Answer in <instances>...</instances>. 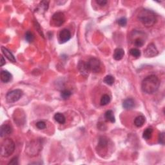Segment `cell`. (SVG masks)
I'll return each mask as SVG.
<instances>
[{
    "mask_svg": "<svg viewBox=\"0 0 165 165\" xmlns=\"http://www.w3.org/2000/svg\"><path fill=\"white\" fill-rule=\"evenodd\" d=\"M160 81L156 75H150L143 79L141 83V89L144 92L148 94H153L159 88Z\"/></svg>",
    "mask_w": 165,
    "mask_h": 165,
    "instance_id": "obj_1",
    "label": "cell"
},
{
    "mask_svg": "<svg viewBox=\"0 0 165 165\" xmlns=\"http://www.w3.org/2000/svg\"><path fill=\"white\" fill-rule=\"evenodd\" d=\"M138 19L146 27H150L157 21V17L155 13L149 9H142L137 16Z\"/></svg>",
    "mask_w": 165,
    "mask_h": 165,
    "instance_id": "obj_2",
    "label": "cell"
},
{
    "mask_svg": "<svg viewBox=\"0 0 165 165\" xmlns=\"http://www.w3.org/2000/svg\"><path fill=\"white\" fill-rule=\"evenodd\" d=\"M42 149V141L41 139H34L30 141L27 144L25 152L30 157L38 156Z\"/></svg>",
    "mask_w": 165,
    "mask_h": 165,
    "instance_id": "obj_3",
    "label": "cell"
},
{
    "mask_svg": "<svg viewBox=\"0 0 165 165\" xmlns=\"http://www.w3.org/2000/svg\"><path fill=\"white\" fill-rule=\"evenodd\" d=\"M15 150V144L11 139L6 138L1 144V156L3 157H8L13 154Z\"/></svg>",
    "mask_w": 165,
    "mask_h": 165,
    "instance_id": "obj_4",
    "label": "cell"
},
{
    "mask_svg": "<svg viewBox=\"0 0 165 165\" xmlns=\"http://www.w3.org/2000/svg\"><path fill=\"white\" fill-rule=\"evenodd\" d=\"M23 91L19 89L13 90L7 93L6 96V101L9 103H12L18 101L23 96Z\"/></svg>",
    "mask_w": 165,
    "mask_h": 165,
    "instance_id": "obj_5",
    "label": "cell"
},
{
    "mask_svg": "<svg viewBox=\"0 0 165 165\" xmlns=\"http://www.w3.org/2000/svg\"><path fill=\"white\" fill-rule=\"evenodd\" d=\"M65 21V16L64 13L58 12L55 13L52 17L51 25L54 26H61Z\"/></svg>",
    "mask_w": 165,
    "mask_h": 165,
    "instance_id": "obj_6",
    "label": "cell"
},
{
    "mask_svg": "<svg viewBox=\"0 0 165 165\" xmlns=\"http://www.w3.org/2000/svg\"><path fill=\"white\" fill-rule=\"evenodd\" d=\"M88 64L89 69L90 72H92L94 73H97L100 71L101 69V63L99 61L95 58H92L89 59V60L87 62Z\"/></svg>",
    "mask_w": 165,
    "mask_h": 165,
    "instance_id": "obj_7",
    "label": "cell"
},
{
    "mask_svg": "<svg viewBox=\"0 0 165 165\" xmlns=\"http://www.w3.org/2000/svg\"><path fill=\"white\" fill-rule=\"evenodd\" d=\"M159 52L157 47L156 46L154 43H150L148 46L146 47V50H144V55H145L147 58H153V57L156 56Z\"/></svg>",
    "mask_w": 165,
    "mask_h": 165,
    "instance_id": "obj_8",
    "label": "cell"
},
{
    "mask_svg": "<svg viewBox=\"0 0 165 165\" xmlns=\"http://www.w3.org/2000/svg\"><path fill=\"white\" fill-rule=\"evenodd\" d=\"M71 38V33L69 30L64 29L61 30L59 34V41L60 43H65L69 41Z\"/></svg>",
    "mask_w": 165,
    "mask_h": 165,
    "instance_id": "obj_9",
    "label": "cell"
},
{
    "mask_svg": "<svg viewBox=\"0 0 165 165\" xmlns=\"http://www.w3.org/2000/svg\"><path fill=\"white\" fill-rule=\"evenodd\" d=\"M77 68H78L79 71L83 76H89V72L90 71L89 69L87 62L84 61H80L78 63V65H77Z\"/></svg>",
    "mask_w": 165,
    "mask_h": 165,
    "instance_id": "obj_10",
    "label": "cell"
},
{
    "mask_svg": "<svg viewBox=\"0 0 165 165\" xmlns=\"http://www.w3.org/2000/svg\"><path fill=\"white\" fill-rule=\"evenodd\" d=\"M13 129L11 125L9 124H3L1 126V129H0V136L1 137H5L6 136L10 135L12 133Z\"/></svg>",
    "mask_w": 165,
    "mask_h": 165,
    "instance_id": "obj_11",
    "label": "cell"
},
{
    "mask_svg": "<svg viewBox=\"0 0 165 165\" xmlns=\"http://www.w3.org/2000/svg\"><path fill=\"white\" fill-rule=\"evenodd\" d=\"M49 1H42L39 3L38 6L36 9V12L39 13H41L43 14L49 9Z\"/></svg>",
    "mask_w": 165,
    "mask_h": 165,
    "instance_id": "obj_12",
    "label": "cell"
},
{
    "mask_svg": "<svg viewBox=\"0 0 165 165\" xmlns=\"http://www.w3.org/2000/svg\"><path fill=\"white\" fill-rule=\"evenodd\" d=\"M0 77H1V81L5 83L10 82L12 79V76L11 74L6 71V70H2L1 72V74H0Z\"/></svg>",
    "mask_w": 165,
    "mask_h": 165,
    "instance_id": "obj_13",
    "label": "cell"
},
{
    "mask_svg": "<svg viewBox=\"0 0 165 165\" xmlns=\"http://www.w3.org/2000/svg\"><path fill=\"white\" fill-rule=\"evenodd\" d=\"M1 51H2L3 54H4V56L9 61H11L12 62V63H16V62L15 57L14 56V55L12 54V52L10 51V50H9L5 48V47H4V46H1Z\"/></svg>",
    "mask_w": 165,
    "mask_h": 165,
    "instance_id": "obj_14",
    "label": "cell"
},
{
    "mask_svg": "<svg viewBox=\"0 0 165 165\" xmlns=\"http://www.w3.org/2000/svg\"><path fill=\"white\" fill-rule=\"evenodd\" d=\"M124 55V50L121 48H117L114 50L113 57H114V59H116L117 61H119L123 59Z\"/></svg>",
    "mask_w": 165,
    "mask_h": 165,
    "instance_id": "obj_15",
    "label": "cell"
},
{
    "mask_svg": "<svg viewBox=\"0 0 165 165\" xmlns=\"http://www.w3.org/2000/svg\"><path fill=\"white\" fill-rule=\"evenodd\" d=\"M123 106L124 109H125L126 110H130L135 106V102H134V101L131 98L126 99L123 101Z\"/></svg>",
    "mask_w": 165,
    "mask_h": 165,
    "instance_id": "obj_16",
    "label": "cell"
},
{
    "mask_svg": "<svg viewBox=\"0 0 165 165\" xmlns=\"http://www.w3.org/2000/svg\"><path fill=\"white\" fill-rule=\"evenodd\" d=\"M109 145V140L105 137H101L99 139L98 147L99 149L103 150L106 149Z\"/></svg>",
    "mask_w": 165,
    "mask_h": 165,
    "instance_id": "obj_17",
    "label": "cell"
},
{
    "mask_svg": "<svg viewBox=\"0 0 165 165\" xmlns=\"http://www.w3.org/2000/svg\"><path fill=\"white\" fill-rule=\"evenodd\" d=\"M146 121V119L143 116H139L136 117L135 120H134V124L137 127H141L143 126V124H144Z\"/></svg>",
    "mask_w": 165,
    "mask_h": 165,
    "instance_id": "obj_18",
    "label": "cell"
},
{
    "mask_svg": "<svg viewBox=\"0 0 165 165\" xmlns=\"http://www.w3.org/2000/svg\"><path fill=\"white\" fill-rule=\"evenodd\" d=\"M54 118L56 122H58V123L61 124L65 123L66 121V118H65V116H64L63 114L59 113V112L55 114L54 116Z\"/></svg>",
    "mask_w": 165,
    "mask_h": 165,
    "instance_id": "obj_19",
    "label": "cell"
},
{
    "mask_svg": "<svg viewBox=\"0 0 165 165\" xmlns=\"http://www.w3.org/2000/svg\"><path fill=\"white\" fill-rule=\"evenodd\" d=\"M105 119L108 121H110L111 123H115L116 121V118H115V116H114V112H112V110H108L106 112L105 114Z\"/></svg>",
    "mask_w": 165,
    "mask_h": 165,
    "instance_id": "obj_20",
    "label": "cell"
},
{
    "mask_svg": "<svg viewBox=\"0 0 165 165\" xmlns=\"http://www.w3.org/2000/svg\"><path fill=\"white\" fill-rule=\"evenodd\" d=\"M152 133H153V129L150 127L147 128V129H146V130L143 132V137L144 139L149 140L151 138V135H152Z\"/></svg>",
    "mask_w": 165,
    "mask_h": 165,
    "instance_id": "obj_21",
    "label": "cell"
},
{
    "mask_svg": "<svg viewBox=\"0 0 165 165\" xmlns=\"http://www.w3.org/2000/svg\"><path fill=\"white\" fill-rule=\"evenodd\" d=\"M111 101L110 97L107 95V94H104V95L101 97L100 101V105L101 106H105L107 105L108 104H109Z\"/></svg>",
    "mask_w": 165,
    "mask_h": 165,
    "instance_id": "obj_22",
    "label": "cell"
},
{
    "mask_svg": "<svg viewBox=\"0 0 165 165\" xmlns=\"http://www.w3.org/2000/svg\"><path fill=\"white\" fill-rule=\"evenodd\" d=\"M103 81L105 82L106 85L111 86L114 83L115 79H114V77L113 76L109 75V76H106L105 77V78H104V79H103Z\"/></svg>",
    "mask_w": 165,
    "mask_h": 165,
    "instance_id": "obj_23",
    "label": "cell"
},
{
    "mask_svg": "<svg viewBox=\"0 0 165 165\" xmlns=\"http://www.w3.org/2000/svg\"><path fill=\"white\" fill-rule=\"evenodd\" d=\"M71 92L69 90H64L61 91V97H62V99H69V97L71 96Z\"/></svg>",
    "mask_w": 165,
    "mask_h": 165,
    "instance_id": "obj_24",
    "label": "cell"
},
{
    "mask_svg": "<svg viewBox=\"0 0 165 165\" xmlns=\"http://www.w3.org/2000/svg\"><path fill=\"white\" fill-rule=\"evenodd\" d=\"M25 39L29 43H32L34 39V36L30 31H27L25 33Z\"/></svg>",
    "mask_w": 165,
    "mask_h": 165,
    "instance_id": "obj_25",
    "label": "cell"
},
{
    "mask_svg": "<svg viewBox=\"0 0 165 165\" xmlns=\"http://www.w3.org/2000/svg\"><path fill=\"white\" fill-rule=\"evenodd\" d=\"M134 44L137 47H141L143 46L144 44V41L141 38H136L134 41Z\"/></svg>",
    "mask_w": 165,
    "mask_h": 165,
    "instance_id": "obj_26",
    "label": "cell"
},
{
    "mask_svg": "<svg viewBox=\"0 0 165 165\" xmlns=\"http://www.w3.org/2000/svg\"><path fill=\"white\" fill-rule=\"evenodd\" d=\"M130 55H132L134 57H136V58H138L141 56V51L137 49H132L130 50Z\"/></svg>",
    "mask_w": 165,
    "mask_h": 165,
    "instance_id": "obj_27",
    "label": "cell"
},
{
    "mask_svg": "<svg viewBox=\"0 0 165 165\" xmlns=\"http://www.w3.org/2000/svg\"><path fill=\"white\" fill-rule=\"evenodd\" d=\"M36 127L39 130H43L46 128V123L42 121H38L36 123Z\"/></svg>",
    "mask_w": 165,
    "mask_h": 165,
    "instance_id": "obj_28",
    "label": "cell"
},
{
    "mask_svg": "<svg viewBox=\"0 0 165 165\" xmlns=\"http://www.w3.org/2000/svg\"><path fill=\"white\" fill-rule=\"evenodd\" d=\"M117 23H118V24L121 26H125L127 23V19L126 18H124V17H123V18H120L118 20Z\"/></svg>",
    "mask_w": 165,
    "mask_h": 165,
    "instance_id": "obj_29",
    "label": "cell"
},
{
    "mask_svg": "<svg viewBox=\"0 0 165 165\" xmlns=\"http://www.w3.org/2000/svg\"><path fill=\"white\" fill-rule=\"evenodd\" d=\"M159 143L161 144H163V145H164V132L159 134Z\"/></svg>",
    "mask_w": 165,
    "mask_h": 165,
    "instance_id": "obj_30",
    "label": "cell"
},
{
    "mask_svg": "<svg viewBox=\"0 0 165 165\" xmlns=\"http://www.w3.org/2000/svg\"><path fill=\"white\" fill-rule=\"evenodd\" d=\"M97 4H98L99 6H105L106 3H108V1L106 0H97L96 1Z\"/></svg>",
    "mask_w": 165,
    "mask_h": 165,
    "instance_id": "obj_31",
    "label": "cell"
},
{
    "mask_svg": "<svg viewBox=\"0 0 165 165\" xmlns=\"http://www.w3.org/2000/svg\"><path fill=\"white\" fill-rule=\"evenodd\" d=\"M18 164V159L17 157L13 158V159H12V160L9 163V164H13V165H16Z\"/></svg>",
    "mask_w": 165,
    "mask_h": 165,
    "instance_id": "obj_32",
    "label": "cell"
},
{
    "mask_svg": "<svg viewBox=\"0 0 165 165\" xmlns=\"http://www.w3.org/2000/svg\"><path fill=\"white\" fill-rule=\"evenodd\" d=\"M5 63H6L5 59H4V58H3V56H1V61H0V66H3V65H5Z\"/></svg>",
    "mask_w": 165,
    "mask_h": 165,
    "instance_id": "obj_33",
    "label": "cell"
}]
</instances>
